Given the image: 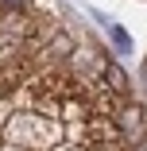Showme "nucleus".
<instances>
[{
    "label": "nucleus",
    "mask_w": 147,
    "mask_h": 151,
    "mask_svg": "<svg viewBox=\"0 0 147 151\" xmlns=\"http://www.w3.org/2000/svg\"><path fill=\"white\" fill-rule=\"evenodd\" d=\"M108 85H112V89H120V93H128V81H124L120 66H108Z\"/></svg>",
    "instance_id": "nucleus-3"
},
{
    "label": "nucleus",
    "mask_w": 147,
    "mask_h": 151,
    "mask_svg": "<svg viewBox=\"0 0 147 151\" xmlns=\"http://www.w3.org/2000/svg\"><path fill=\"white\" fill-rule=\"evenodd\" d=\"M4 4H12V8H23V4H27V0H4Z\"/></svg>",
    "instance_id": "nucleus-4"
},
{
    "label": "nucleus",
    "mask_w": 147,
    "mask_h": 151,
    "mask_svg": "<svg viewBox=\"0 0 147 151\" xmlns=\"http://www.w3.org/2000/svg\"><path fill=\"white\" fill-rule=\"evenodd\" d=\"M136 151H147V139H143V143H139V147H136Z\"/></svg>",
    "instance_id": "nucleus-5"
},
{
    "label": "nucleus",
    "mask_w": 147,
    "mask_h": 151,
    "mask_svg": "<svg viewBox=\"0 0 147 151\" xmlns=\"http://www.w3.org/2000/svg\"><path fill=\"white\" fill-rule=\"evenodd\" d=\"M108 35H112V43H116V50H120V54L132 50V35L124 31V27H108Z\"/></svg>",
    "instance_id": "nucleus-2"
},
{
    "label": "nucleus",
    "mask_w": 147,
    "mask_h": 151,
    "mask_svg": "<svg viewBox=\"0 0 147 151\" xmlns=\"http://www.w3.org/2000/svg\"><path fill=\"white\" fill-rule=\"evenodd\" d=\"M139 124H143L139 109H136V105H128V109L120 112V136H136V132H139Z\"/></svg>",
    "instance_id": "nucleus-1"
}]
</instances>
